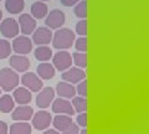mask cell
I'll return each mask as SVG.
<instances>
[{"label": "cell", "instance_id": "6da1fadb", "mask_svg": "<svg viewBox=\"0 0 149 134\" xmlns=\"http://www.w3.org/2000/svg\"><path fill=\"white\" fill-rule=\"evenodd\" d=\"M76 41V35L71 29L67 27H61L54 34L52 37V46L57 50H65L70 49Z\"/></svg>", "mask_w": 149, "mask_h": 134}, {"label": "cell", "instance_id": "7a4b0ae2", "mask_svg": "<svg viewBox=\"0 0 149 134\" xmlns=\"http://www.w3.org/2000/svg\"><path fill=\"white\" fill-rule=\"evenodd\" d=\"M20 83V77L10 67H4L0 70V88L5 92H10L17 88Z\"/></svg>", "mask_w": 149, "mask_h": 134}, {"label": "cell", "instance_id": "3957f363", "mask_svg": "<svg viewBox=\"0 0 149 134\" xmlns=\"http://www.w3.org/2000/svg\"><path fill=\"white\" fill-rule=\"evenodd\" d=\"M11 47L14 50V52L16 55H22V56H26L27 53L31 52L32 50V40H30V37L27 36H16L14 39Z\"/></svg>", "mask_w": 149, "mask_h": 134}, {"label": "cell", "instance_id": "277c9868", "mask_svg": "<svg viewBox=\"0 0 149 134\" xmlns=\"http://www.w3.org/2000/svg\"><path fill=\"white\" fill-rule=\"evenodd\" d=\"M21 83L30 92H40L44 86V82L41 81V78L34 72H25L21 76Z\"/></svg>", "mask_w": 149, "mask_h": 134}, {"label": "cell", "instance_id": "5b68a950", "mask_svg": "<svg viewBox=\"0 0 149 134\" xmlns=\"http://www.w3.org/2000/svg\"><path fill=\"white\" fill-rule=\"evenodd\" d=\"M65 21H66V16H65L63 11L58 10V9H54L47 14L45 24L50 30H58L65 24Z\"/></svg>", "mask_w": 149, "mask_h": 134}, {"label": "cell", "instance_id": "8992f818", "mask_svg": "<svg viewBox=\"0 0 149 134\" xmlns=\"http://www.w3.org/2000/svg\"><path fill=\"white\" fill-rule=\"evenodd\" d=\"M54 34L49 27H37L32 32V44H36L37 46H46L50 42H52Z\"/></svg>", "mask_w": 149, "mask_h": 134}, {"label": "cell", "instance_id": "52a82bcc", "mask_svg": "<svg viewBox=\"0 0 149 134\" xmlns=\"http://www.w3.org/2000/svg\"><path fill=\"white\" fill-rule=\"evenodd\" d=\"M0 31L5 37L15 39L19 35V32H20V26H19V22L15 19L8 17V19H4L1 24H0Z\"/></svg>", "mask_w": 149, "mask_h": 134}, {"label": "cell", "instance_id": "ba28073f", "mask_svg": "<svg viewBox=\"0 0 149 134\" xmlns=\"http://www.w3.org/2000/svg\"><path fill=\"white\" fill-rule=\"evenodd\" d=\"M52 63H54V67L56 68V70L63 72V71L68 70V68L71 67V65L73 63L72 56L67 51H60L56 55H54Z\"/></svg>", "mask_w": 149, "mask_h": 134}, {"label": "cell", "instance_id": "9c48e42d", "mask_svg": "<svg viewBox=\"0 0 149 134\" xmlns=\"http://www.w3.org/2000/svg\"><path fill=\"white\" fill-rule=\"evenodd\" d=\"M61 77L67 83L70 82L71 85H76V83L78 85L83 80H86V72L82 68H78V67H70L68 70L62 72Z\"/></svg>", "mask_w": 149, "mask_h": 134}, {"label": "cell", "instance_id": "30bf717a", "mask_svg": "<svg viewBox=\"0 0 149 134\" xmlns=\"http://www.w3.org/2000/svg\"><path fill=\"white\" fill-rule=\"evenodd\" d=\"M32 127L37 131H45L50 127V124L52 123V115L46 110H40L34 114L32 117Z\"/></svg>", "mask_w": 149, "mask_h": 134}, {"label": "cell", "instance_id": "8fae6325", "mask_svg": "<svg viewBox=\"0 0 149 134\" xmlns=\"http://www.w3.org/2000/svg\"><path fill=\"white\" fill-rule=\"evenodd\" d=\"M54 98H55V90L51 88V87H45L36 96V104L39 108L45 109L54 102Z\"/></svg>", "mask_w": 149, "mask_h": 134}, {"label": "cell", "instance_id": "7c38bea8", "mask_svg": "<svg viewBox=\"0 0 149 134\" xmlns=\"http://www.w3.org/2000/svg\"><path fill=\"white\" fill-rule=\"evenodd\" d=\"M52 112L57 113V114L70 115V117H72V115L76 113L72 107V103L65 98H60V97L52 102Z\"/></svg>", "mask_w": 149, "mask_h": 134}, {"label": "cell", "instance_id": "4fadbf2b", "mask_svg": "<svg viewBox=\"0 0 149 134\" xmlns=\"http://www.w3.org/2000/svg\"><path fill=\"white\" fill-rule=\"evenodd\" d=\"M19 26H20L21 34L27 36L36 30V20L30 14H21L19 17Z\"/></svg>", "mask_w": 149, "mask_h": 134}, {"label": "cell", "instance_id": "5bb4252c", "mask_svg": "<svg viewBox=\"0 0 149 134\" xmlns=\"http://www.w3.org/2000/svg\"><path fill=\"white\" fill-rule=\"evenodd\" d=\"M9 63H10V67L13 68L15 72H26L30 67V60L26 56H22V55H13L10 56L9 60Z\"/></svg>", "mask_w": 149, "mask_h": 134}, {"label": "cell", "instance_id": "9a60e30c", "mask_svg": "<svg viewBox=\"0 0 149 134\" xmlns=\"http://www.w3.org/2000/svg\"><path fill=\"white\" fill-rule=\"evenodd\" d=\"M34 117V109L30 106H19L14 108L11 113V118L16 122H27Z\"/></svg>", "mask_w": 149, "mask_h": 134}, {"label": "cell", "instance_id": "2e32d148", "mask_svg": "<svg viewBox=\"0 0 149 134\" xmlns=\"http://www.w3.org/2000/svg\"><path fill=\"white\" fill-rule=\"evenodd\" d=\"M13 98L15 101V103H19V106H27L31 102V92L25 88V87H17L14 90Z\"/></svg>", "mask_w": 149, "mask_h": 134}, {"label": "cell", "instance_id": "e0dca14e", "mask_svg": "<svg viewBox=\"0 0 149 134\" xmlns=\"http://www.w3.org/2000/svg\"><path fill=\"white\" fill-rule=\"evenodd\" d=\"M56 93L60 96V98H73L76 94V87L67 82H58L56 86Z\"/></svg>", "mask_w": 149, "mask_h": 134}, {"label": "cell", "instance_id": "ac0fdd59", "mask_svg": "<svg viewBox=\"0 0 149 134\" xmlns=\"http://www.w3.org/2000/svg\"><path fill=\"white\" fill-rule=\"evenodd\" d=\"M72 119L70 115H65V114H57L55 118H52V124L55 129L57 132H65L66 129H68L72 124Z\"/></svg>", "mask_w": 149, "mask_h": 134}, {"label": "cell", "instance_id": "d6986e66", "mask_svg": "<svg viewBox=\"0 0 149 134\" xmlns=\"http://www.w3.org/2000/svg\"><path fill=\"white\" fill-rule=\"evenodd\" d=\"M37 76H39L41 80H50L55 76V67L54 65H51L49 62H42L40 63L36 68Z\"/></svg>", "mask_w": 149, "mask_h": 134}, {"label": "cell", "instance_id": "ffe728a7", "mask_svg": "<svg viewBox=\"0 0 149 134\" xmlns=\"http://www.w3.org/2000/svg\"><path fill=\"white\" fill-rule=\"evenodd\" d=\"M49 14V8L42 1H36L31 5V16L34 19H44Z\"/></svg>", "mask_w": 149, "mask_h": 134}, {"label": "cell", "instance_id": "44dd1931", "mask_svg": "<svg viewBox=\"0 0 149 134\" xmlns=\"http://www.w3.org/2000/svg\"><path fill=\"white\" fill-rule=\"evenodd\" d=\"M34 53H35V58L39 60L40 62H47L54 57L52 50L49 46H37Z\"/></svg>", "mask_w": 149, "mask_h": 134}, {"label": "cell", "instance_id": "7402d4cb", "mask_svg": "<svg viewBox=\"0 0 149 134\" xmlns=\"http://www.w3.org/2000/svg\"><path fill=\"white\" fill-rule=\"evenodd\" d=\"M10 134H31V126L27 122H15L9 128Z\"/></svg>", "mask_w": 149, "mask_h": 134}, {"label": "cell", "instance_id": "603a6c76", "mask_svg": "<svg viewBox=\"0 0 149 134\" xmlns=\"http://www.w3.org/2000/svg\"><path fill=\"white\" fill-rule=\"evenodd\" d=\"M14 107H15V101L10 94H4L0 97V112L9 113L14 110Z\"/></svg>", "mask_w": 149, "mask_h": 134}, {"label": "cell", "instance_id": "cb8c5ba5", "mask_svg": "<svg viewBox=\"0 0 149 134\" xmlns=\"http://www.w3.org/2000/svg\"><path fill=\"white\" fill-rule=\"evenodd\" d=\"M25 8L24 0H5V9L11 14H20Z\"/></svg>", "mask_w": 149, "mask_h": 134}, {"label": "cell", "instance_id": "d4e9b609", "mask_svg": "<svg viewBox=\"0 0 149 134\" xmlns=\"http://www.w3.org/2000/svg\"><path fill=\"white\" fill-rule=\"evenodd\" d=\"M72 107L74 109V112H78V113H83L87 110V99L85 97H73L72 98Z\"/></svg>", "mask_w": 149, "mask_h": 134}, {"label": "cell", "instance_id": "484cf974", "mask_svg": "<svg viewBox=\"0 0 149 134\" xmlns=\"http://www.w3.org/2000/svg\"><path fill=\"white\" fill-rule=\"evenodd\" d=\"M72 61L78 68L87 67V53L86 52H76L72 55Z\"/></svg>", "mask_w": 149, "mask_h": 134}, {"label": "cell", "instance_id": "4316f807", "mask_svg": "<svg viewBox=\"0 0 149 134\" xmlns=\"http://www.w3.org/2000/svg\"><path fill=\"white\" fill-rule=\"evenodd\" d=\"M13 51V47L8 40L0 39V60L10 57V53Z\"/></svg>", "mask_w": 149, "mask_h": 134}, {"label": "cell", "instance_id": "83f0119b", "mask_svg": "<svg viewBox=\"0 0 149 134\" xmlns=\"http://www.w3.org/2000/svg\"><path fill=\"white\" fill-rule=\"evenodd\" d=\"M73 12H74V15L77 17H80V19H86L87 17V1L86 0H82L77 5H74Z\"/></svg>", "mask_w": 149, "mask_h": 134}, {"label": "cell", "instance_id": "f1b7e54d", "mask_svg": "<svg viewBox=\"0 0 149 134\" xmlns=\"http://www.w3.org/2000/svg\"><path fill=\"white\" fill-rule=\"evenodd\" d=\"M76 34L80 35V37H86L87 35V20L82 19L76 24Z\"/></svg>", "mask_w": 149, "mask_h": 134}, {"label": "cell", "instance_id": "f546056e", "mask_svg": "<svg viewBox=\"0 0 149 134\" xmlns=\"http://www.w3.org/2000/svg\"><path fill=\"white\" fill-rule=\"evenodd\" d=\"M74 47L80 52H86L87 51V39L86 37H78L74 41Z\"/></svg>", "mask_w": 149, "mask_h": 134}, {"label": "cell", "instance_id": "4dcf8cb0", "mask_svg": "<svg viewBox=\"0 0 149 134\" xmlns=\"http://www.w3.org/2000/svg\"><path fill=\"white\" fill-rule=\"evenodd\" d=\"M76 93L80 94V97H85L87 96V81L83 80L82 82H80L76 87Z\"/></svg>", "mask_w": 149, "mask_h": 134}, {"label": "cell", "instance_id": "1f68e13d", "mask_svg": "<svg viewBox=\"0 0 149 134\" xmlns=\"http://www.w3.org/2000/svg\"><path fill=\"white\" fill-rule=\"evenodd\" d=\"M76 124H77L78 127H83V128L87 127V112L80 113V114L77 115V118H76Z\"/></svg>", "mask_w": 149, "mask_h": 134}, {"label": "cell", "instance_id": "d6a6232c", "mask_svg": "<svg viewBox=\"0 0 149 134\" xmlns=\"http://www.w3.org/2000/svg\"><path fill=\"white\" fill-rule=\"evenodd\" d=\"M62 134H80V132H78V126L76 123H72L71 127L66 129L65 132H62Z\"/></svg>", "mask_w": 149, "mask_h": 134}, {"label": "cell", "instance_id": "836d02e7", "mask_svg": "<svg viewBox=\"0 0 149 134\" xmlns=\"http://www.w3.org/2000/svg\"><path fill=\"white\" fill-rule=\"evenodd\" d=\"M60 1L65 6H73V5H77L80 3V0H60Z\"/></svg>", "mask_w": 149, "mask_h": 134}, {"label": "cell", "instance_id": "e575fe53", "mask_svg": "<svg viewBox=\"0 0 149 134\" xmlns=\"http://www.w3.org/2000/svg\"><path fill=\"white\" fill-rule=\"evenodd\" d=\"M8 133H9V126L5 122L0 121V134H8Z\"/></svg>", "mask_w": 149, "mask_h": 134}, {"label": "cell", "instance_id": "d590c367", "mask_svg": "<svg viewBox=\"0 0 149 134\" xmlns=\"http://www.w3.org/2000/svg\"><path fill=\"white\" fill-rule=\"evenodd\" d=\"M42 134H61V133L57 132L56 129H46Z\"/></svg>", "mask_w": 149, "mask_h": 134}, {"label": "cell", "instance_id": "8d00e7d4", "mask_svg": "<svg viewBox=\"0 0 149 134\" xmlns=\"http://www.w3.org/2000/svg\"><path fill=\"white\" fill-rule=\"evenodd\" d=\"M3 20V11H1V9H0V22H1Z\"/></svg>", "mask_w": 149, "mask_h": 134}, {"label": "cell", "instance_id": "74e56055", "mask_svg": "<svg viewBox=\"0 0 149 134\" xmlns=\"http://www.w3.org/2000/svg\"><path fill=\"white\" fill-rule=\"evenodd\" d=\"M80 134H87V129L85 128V129H83V131H81V133Z\"/></svg>", "mask_w": 149, "mask_h": 134}, {"label": "cell", "instance_id": "f35d334b", "mask_svg": "<svg viewBox=\"0 0 149 134\" xmlns=\"http://www.w3.org/2000/svg\"><path fill=\"white\" fill-rule=\"evenodd\" d=\"M37 1H47V0H37Z\"/></svg>", "mask_w": 149, "mask_h": 134}, {"label": "cell", "instance_id": "ab89813d", "mask_svg": "<svg viewBox=\"0 0 149 134\" xmlns=\"http://www.w3.org/2000/svg\"><path fill=\"white\" fill-rule=\"evenodd\" d=\"M1 91H3V90H1V88H0V97H1Z\"/></svg>", "mask_w": 149, "mask_h": 134}]
</instances>
